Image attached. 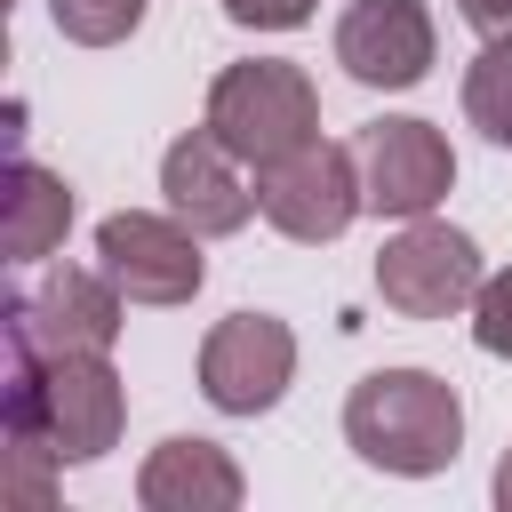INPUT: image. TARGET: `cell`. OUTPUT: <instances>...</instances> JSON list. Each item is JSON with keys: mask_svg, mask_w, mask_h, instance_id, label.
Returning a JSON list of instances; mask_svg holds the SVG:
<instances>
[{"mask_svg": "<svg viewBox=\"0 0 512 512\" xmlns=\"http://www.w3.org/2000/svg\"><path fill=\"white\" fill-rule=\"evenodd\" d=\"M352 152H360V192H368L376 216H400L408 224V216H432L456 192V144L432 120H416V112L368 120L352 136Z\"/></svg>", "mask_w": 512, "mask_h": 512, "instance_id": "obj_9", "label": "cell"}, {"mask_svg": "<svg viewBox=\"0 0 512 512\" xmlns=\"http://www.w3.org/2000/svg\"><path fill=\"white\" fill-rule=\"evenodd\" d=\"M464 120L512 152V40H488L472 64H464Z\"/></svg>", "mask_w": 512, "mask_h": 512, "instance_id": "obj_14", "label": "cell"}, {"mask_svg": "<svg viewBox=\"0 0 512 512\" xmlns=\"http://www.w3.org/2000/svg\"><path fill=\"white\" fill-rule=\"evenodd\" d=\"M240 168H248V160L224 152V136L200 120V128H184V136L160 152V200H168L200 240H232L248 216H264V208H256V184H248Z\"/></svg>", "mask_w": 512, "mask_h": 512, "instance_id": "obj_11", "label": "cell"}, {"mask_svg": "<svg viewBox=\"0 0 512 512\" xmlns=\"http://www.w3.org/2000/svg\"><path fill=\"white\" fill-rule=\"evenodd\" d=\"M248 496V472L232 464V448H216V440H160L144 464H136V504L144 512H232Z\"/></svg>", "mask_w": 512, "mask_h": 512, "instance_id": "obj_12", "label": "cell"}, {"mask_svg": "<svg viewBox=\"0 0 512 512\" xmlns=\"http://www.w3.org/2000/svg\"><path fill=\"white\" fill-rule=\"evenodd\" d=\"M432 56H440V24H432L424 0H352L336 16V64L360 88L400 96L432 72Z\"/></svg>", "mask_w": 512, "mask_h": 512, "instance_id": "obj_10", "label": "cell"}, {"mask_svg": "<svg viewBox=\"0 0 512 512\" xmlns=\"http://www.w3.org/2000/svg\"><path fill=\"white\" fill-rule=\"evenodd\" d=\"M488 264H480V240L440 224V216H408L384 248H376V296L384 312L400 320H448V312H472Z\"/></svg>", "mask_w": 512, "mask_h": 512, "instance_id": "obj_4", "label": "cell"}, {"mask_svg": "<svg viewBox=\"0 0 512 512\" xmlns=\"http://www.w3.org/2000/svg\"><path fill=\"white\" fill-rule=\"evenodd\" d=\"M256 208H264V224H272L280 240H296V248L344 240L352 216L368 208V192H360V152H352V144H328V136L296 144L288 160L256 168Z\"/></svg>", "mask_w": 512, "mask_h": 512, "instance_id": "obj_5", "label": "cell"}, {"mask_svg": "<svg viewBox=\"0 0 512 512\" xmlns=\"http://www.w3.org/2000/svg\"><path fill=\"white\" fill-rule=\"evenodd\" d=\"M344 440L392 480H432L464 456V400L432 368H376L344 392Z\"/></svg>", "mask_w": 512, "mask_h": 512, "instance_id": "obj_2", "label": "cell"}, {"mask_svg": "<svg viewBox=\"0 0 512 512\" xmlns=\"http://www.w3.org/2000/svg\"><path fill=\"white\" fill-rule=\"evenodd\" d=\"M456 16H464L480 40H512V0H456Z\"/></svg>", "mask_w": 512, "mask_h": 512, "instance_id": "obj_18", "label": "cell"}, {"mask_svg": "<svg viewBox=\"0 0 512 512\" xmlns=\"http://www.w3.org/2000/svg\"><path fill=\"white\" fill-rule=\"evenodd\" d=\"M96 264L120 280L128 304H192L200 280H208V256H200V232L176 216V208H112L96 224Z\"/></svg>", "mask_w": 512, "mask_h": 512, "instance_id": "obj_6", "label": "cell"}, {"mask_svg": "<svg viewBox=\"0 0 512 512\" xmlns=\"http://www.w3.org/2000/svg\"><path fill=\"white\" fill-rule=\"evenodd\" d=\"M488 488H496V504L512 512V448H504V464H496V480H488Z\"/></svg>", "mask_w": 512, "mask_h": 512, "instance_id": "obj_19", "label": "cell"}, {"mask_svg": "<svg viewBox=\"0 0 512 512\" xmlns=\"http://www.w3.org/2000/svg\"><path fill=\"white\" fill-rule=\"evenodd\" d=\"M312 8L320 0H224V24H240V32H296V24H312Z\"/></svg>", "mask_w": 512, "mask_h": 512, "instance_id": "obj_17", "label": "cell"}, {"mask_svg": "<svg viewBox=\"0 0 512 512\" xmlns=\"http://www.w3.org/2000/svg\"><path fill=\"white\" fill-rule=\"evenodd\" d=\"M472 344L488 360H512V264L480 280V296H472Z\"/></svg>", "mask_w": 512, "mask_h": 512, "instance_id": "obj_16", "label": "cell"}, {"mask_svg": "<svg viewBox=\"0 0 512 512\" xmlns=\"http://www.w3.org/2000/svg\"><path fill=\"white\" fill-rule=\"evenodd\" d=\"M128 320V296L104 264H48L32 288L8 296V336L32 352H112Z\"/></svg>", "mask_w": 512, "mask_h": 512, "instance_id": "obj_7", "label": "cell"}, {"mask_svg": "<svg viewBox=\"0 0 512 512\" xmlns=\"http://www.w3.org/2000/svg\"><path fill=\"white\" fill-rule=\"evenodd\" d=\"M200 120L224 136V152H240L248 168H272V160H288L296 144L320 136V88L288 56H248V64H224L208 80Z\"/></svg>", "mask_w": 512, "mask_h": 512, "instance_id": "obj_3", "label": "cell"}, {"mask_svg": "<svg viewBox=\"0 0 512 512\" xmlns=\"http://www.w3.org/2000/svg\"><path fill=\"white\" fill-rule=\"evenodd\" d=\"M128 384L112 376V352H32L8 336V440H40L56 464H96L120 448Z\"/></svg>", "mask_w": 512, "mask_h": 512, "instance_id": "obj_1", "label": "cell"}, {"mask_svg": "<svg viewBox=\"0 0 512 512\" xmlns=\"http://www.w3.org/2000/svg\"><path fill=\"white\" fill-rule=\"evenodd\" d=\"M72 232V184L40 160H8V216H0V248L8 264H48Z\"/></svg>", "mask_w": 512, "mask_h": 512, "instance_id": "obj_13", "label": "cell"}, {"mask_svg": "<svg viewBox=\"0 0 512 512\" xmlns=\"http://www.w3.org/2000/svg\"><path fill=\"white\" fill-rule=\"evenodd\" d=\"M48 24L72 48H120L144 24V0H48Z\"/></svg>", "mask_w": 512, "mask_h": 512, "instance_id": "obj_15", "label": "cell"}, {"mask_svg": "<svg viewBox=\"0 0 512 512\" xmlns=\"http://www.w3.org/2000/svg\"><path fill=\"white\" fill-rule=\"evenodd\" d=\"M296 384V328L280 312H224L200 336V392L216 416H272Z\"/></svg>", "mask_w": 512, "mask_h": 512, "instance_id": "obj_8", "label": "cell"}]
</instances>
